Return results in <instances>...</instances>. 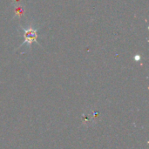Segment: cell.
Returning <instances> with one entry per match:
<instances>
[{"instance_id":"6da1fadb","label":"cell","mask_w":149,"mask_h":149,"mask_svg":"<svg viewBox=\"0 0 149 149\" xmlns=\"http://www.w3.org/2000/svg\"><path fill=\"white\" fill-rule=\"evenodd\" d=\"M20 28H21V30L23 31L24 41L19 45L18 48H21L24 45H27L28 48H30L33 43H36V44L38 45V31L39 27L37 28L33 24H30L27 27L20 25Z\"/></svg>"}]
</instances>
